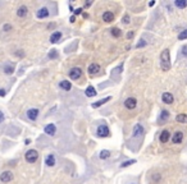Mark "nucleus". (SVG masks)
Instances as JSON below:
<instances>
[{
    "label": "nucleus",
    "instance_id": "obj_1",
    "mask_svg": "<svg viewBox=\"0 0 187 184\" xmlns=\"http://www.w3.org/2000/svg\"><path fill=\"white\" fill-rule=\"evenodd\" d=\"M160 67L164 72L171 69V53L168 49L163 50L160 54Z\"/></svg>",
    "mask_w": 187,
    "mask_h": 184
},
{
    "label": "nucleus",
    "instance_id": "obj_2",
    "mask_svg": "<svg viewBox=\"0 0 187 184\" xmlns=\"http://www.w3.org/2000/svg\"><path fill=\"white\" fill-rule=\"evenodd\" d=\"M24 159H26V161L29 162V164H33V162H36L37 159H39V153H37L36 150H28V151L24 153Z\"/></svg>",
    "mask_w": 187,
    "mask_h": 184
},
{
    "label": "nucleus",
    "instance_id": "obj_3",
    "mask_svg": "<svg viewBox=\"0 0 187 184\" xmlns=\"http://www.w3.org/2000/svg\"><path fill=\"white\" fill-rule=\"evenodd\" d=\"M69 78L71 79H73V81H76V79H78L81 76H82V69H81L80 67H74V68H72V69L69 70Z\"/></svg>",
    "mask_w": 187,
    "mask_h": 184
},
{
    "label": "nucleus",
    "instance_id": "obj_4",
    "mask_svg": "<svg viewBox=\"0 0 187 184\" xmlns=\"http://www.w3.org/2000/svg\"><path fill=\"white\" fill-rule=\"evenodd\" d=\"M96 134L101 137V138H104V137H109L110 136V130L107 125H99L96 129Z\"/></svg>",
    "mask_w": 187,
    "mask_h": 184
},
{
    "label": "nucleus",
    "instance_id": "obj_5",
    "mask_svg": "<svg viewBox=\"0 0 187 184\" xmlns=\"http://www.w3.org/2000/svg\"><path fill=\"white\" fill-rule=\"evenodd\" d=\"M144 134H145V128H144L141 124H136V125L133 127L132 136L135 137V138H140V137H142Z\"/></svg>",
    "mask_w": 187,
    "mask_h": 184
},
{
    "label": "nucleus",
    "instance_id": "obj_6",
    "mask_svg": "<svg viewBox=\"0 0 187 184\" xmlns=\"http://www.w3.org/2000/svg\"><path fill=\"white\" fill-rule=\"evenodd\" d=\"M124 106L128 110H133L136 109V106H137V100H136L135 97H128L124 100Z\"/></svg>",
    "mask_w": 187,
    "mask_h": 184
},
{
    "label": "nucleus",
    "instance_id": "obj_7",
    "mask_svg": "<svg viewBox=\"0 0 187 184\" xmlns=\"http://www.w3.org/2000/svg\"><path fill=\"white\" fill-rule=\"evenodd\" d=\"M49 14H50V13H49V9H48V8H46V7H42V8H40V9L36 12V17H37V18H39V19L48 18V17H49Z\"/></svg>",
    "mask_w": 187,
    "mask_h": 184
},
{
    "label": "nucleus",
    "instance_id": "obj_8",
    "mask_svg": "<svg viewBox=\"0 0 187 184\" xmlns=\"http://www.w3.org/2000/svg\"><path fill=\"white\" fill-rule=\"evenodd\" d=\"M182 141H183V132L177 130L176 133H173V136H172V142L173 143L180 144V143H182Z\"/></svg>",
    "mask_w": 187,
    "mask_h": 184
},
{
    "label": "nucleus",
    "instance_id": "obj_9",
    "mask_svg": "<svg viewBox=\"0 0 187 184\" xmlns=\"http://www.w3.org/2000/svg\"><path fill=\"white\" fill-rule=\"evenodd\" d=\"M39 114H40L39 109H28L27 110V118L29 119V120H32V122L36 120L37 117H39Z\"/></svg>",
    "mask_w": 187,
    "mask_h": 184
},
{
    "label": "nucleus",
    "instance_id": "obj_10",
    "mask_svg": "<svg viewBox=\"0 0 187 184\" xmlns=\"http://www.w3.org/2000/svg\"><path fill=\"white\" fill-rule=\"evenodd\" d=\"M12 179H13V174H12V172H3L1 174H0V180H1L3 183H9V182H12Z\"/></svg>",
    "mask_w": 187,
    "mask_h": 184
},
{
    "label": "nucleus",
    "instance_id": "obj_11",
    "mask_svg": "<svg viewBox=\"0 0 187 184\" xmlns=\"http://www.w3.org/2000/svg\"><path fill=\"white\" fill-rule=\"evenodd\" d=\"M87 72H88V74H90V76H94V74L99 73V72H100V65L97 63H92V64L88 65Z\"/></svg>",
    "mask_w": 187,
    "mask_h": 184
},
{
    "label": "nucleus",
    "instance_id": "obj_12",
    "mask_svg": "<svg viewBox=\"0 0 187 184\" xmlns=\"http://www.w3.org/2000/svg\"><path fill=\"white\" fill-rule=\"evenodd\" d=\"M161 100H163L164 104H168V105H171L173 104V101H174V97L172 93H169V92H164L163 95H161Z\"/></svg>",
    "mask_w": 187,
    "mask_h": 184
},
{
    "label": "nucleus",
    "instance_id": "obj_13",
    "mask_svg": "<svg viewBox=\"0 0 187 184\" xmlns=\"http://www.w3.org/2000/svg\"><path fill=\"white\" fill-rule=\"evenodd\" d=\"M14 68L15 65L13 63H7V64H4V67H3V70H4V73L8 74V76H10V74H13V72H14Z\"/></svg>",
    "mask_w": 187,
    "mask_h": 184
},
{
    "label": "nucleus",
    "instance_id": "obj_14",
    "mask_svg": "<svg viewBox=\"0 0 187 184\" xmlns=\"http://www.w3.org/2000/svg\"><path fill=\"white\" fill-rule=\"evenodd\" d=\"M114 13L113 12H110V10H107V12H104L103 13V21L104 22H107V23H110V22H113L114 21Z\"/></svg>",
    "mask_w": 187,
    "mask_h": 184
},
{
    "label": "nucleus",
    "instance_id": "obj_15",
    "mask_svg": "<svg viewBox=\"0 0 187 184\" xmlns=\"http://www.w3.org/2000/svg\"><path fill=\"white\" fill-rule=\"evenodd\" d=\"M169 138H171V132L167 130V129L161 132L160 136H159V141H160L161 143H167L168 141H169Z\"/></svg>",
    "mask_w": 187,
    "mask_h": 184
},
{
    "label": "nucleus",
    "instance_id": "obj_16",
    "mask_svg": "<svg viewBox=\"0 0 187 184\" xmlns=\"http://www.w3.org/2000/svg\"><path fill=\"white\" fill-rule=\"evenodd\" d=\"M27 14H28V8L26 5L18 7V9H17V15H18L19 18H24Z\"/></svg>",
    "mask_w": 187,
    "mask_h": 184
},
{
    "label": "nucleus",
    "instance_id": "obj_17",
    "mask_svg": "<svg viewBox=\"0 0 187 184\" xmlns=\"http://www.w3.org/2000/svg\"><path fill=\"white\" fill-rule=\"evenodd\" d=\"M44 132L48 136H54L55 132H57V127L54 125V124H48V125H45L44 128Z\"/></svg>",
    "mask_w": 187,
    "mask_h": 184
},
{
    "label": "nucleus",
    "instance_id": "obj_18",
    "mask_svg": "<svg viewBox=\"0 0 187 184\" xmlns=\"http://www.w3.org/2000/svg\"><path fill=\"white\" fill-rule=\"evenodd\" d=\"M60 38H62V32L55 31L52 33V36H50V42H52V44H57L58 41H60Z\"/></svg>",
    "mask_w": 187,
    "mask_h": 184
},
{
    "label": "nucleus",
    "instance_id": "obj_19",
    "mask_svg": "<svg viewBox=\"0 0 187 184\" xmlns=\"http://www.w3.org/2000/svg\"><path fill=\"white\" fill-rule=\"evenodd\" d=\"M112 100V97L110 96H107V97H104V98H101V100H99V101H96V102H94V104L91 105L94 109H96V108H100V106H103L105 102H108V101H110Z\"/></svg>",
    "mask_w": 187,
    "mask_h": 184
},
{
    "label": "nucleus",
    "instance_id": "obj_20",
    "mask_svg": "<svg viewBox=\"0 0 187 184\" xmlns=\"http://www.w3.org/2000/svg\"><path fill=\"white\" fill-rule=\"evenodd\" d=\"M169 115H171V114H169L168 110H163V111L160 113V117H159V123L163 124L164 122H167L168 119H169Z\"/></svg>",
    "mask_w": 187,
    "mask_h": 184
},
{
    "label": "nucleus",
    "instance_id": "obj_21",
    "mask_svg": "<svg viewBox=\"0 0 187 184\" xmlns=\"http://www.w3.org/2000/svg\"><path fill=\"white\" fill-rule=\"evenodd\" d=\"M45 164H46V166H49V168H52V166L55 165V156L53 155V153H52V155H48V156H46Z\"/></svg>",
    "mask_w": 187,
    "mask_h": 184
},
{
    "label": "nucleus",
    "instance_id": "obj_22",
    "mask_svg": "<svg viewBox=\"0 0 187 184\" xmlns=\"http://www.w3.org/2000/svg\"><path fill=\"white\" fill-rule=\"evenodd\" d=\"M96 89L94 88V86H88L86 88V91H85V95H86L87 97H94V96H96Z\"/></svg>",
    "mask_w": 187,
    "mask_h": 184
},
{
    "label": "nucleus",
    "instance_id": "obj_23",
    "mask_svg": "<svg viewBox=\"0 0 187 184\" xmlns=\"http://www.w3.org/2000/svg\"><path fill=\"white\" fill-rule=\"evenodd\" d=\"M59 86H60V88L64 89V91H71L72 83H71V82H68V81H62V82L59 83Z\"/></svg>",
    "mask_w": 187,
    "mask_h": 184
},
{
    "label": "nucleus",
    "instance_id": "obj_24",
    "mask_svg": "<svg viewBox=\"0 0 187 184\" xmlns=\"http://www.w3.org/2000/svg\"><path fill=\"white\" fill-rule=\"evenodd\" d=\"M176 120L181 124H186L187 123V114H180L176 117Z\"/></svg>",
    "mask_w": 187,
    "mask_h": 184
},
{
    "label": "nucleus",
    "instance_id": "obj_25",
    "mask_svg": "<svg viewBox=\"0 0 187 184\" xmlns=\"http://www.w3.org/2000/svg\"><path fill=\"white\" fill-rule=\"evenodd\" d=\"M174 5L177 8H180V9H185L187 7V1L186 0H176V1H174Z\"/></svg>",
    "mask_w": 187,
    "mask_h": 184
},
{
    "label": "nucleus",
    "instance_id": "obj_26",
    "mask_svg": "<svg viewBox=\"0 0 187 184\" xmlns=\"http://www.w3.org/2000/svg\"><path fill=\"white\" fill-rule=\"evenodd\" d=\"M110 33H112V36L116 37V38H118V37L122 36V31H121V29L118 28V27H114V28L110 29Z\"/></svg>",
    "mask_w": 187,
    "mask_h": 184
},
{
    "label": "nucleus",
    "instance_id": "obj_27",
    "mask_svg": "<svg viewBox=\"0 0 187 184\" xmlns=\"http://www.w3.org/2000/svg\"><path fill=\"white\" fill-rule=\"evenodd\" d=\"M132 164H136V160L132 159V160H127V161H123L121 164V168H127V166H131Z\"/></svg>",
    "mask_w": 187,
    "mask_h": 184
},
{
    "label": "nucleus",
    "instance_id": "obj_28",
    "mask_svg": "<svg viewBox=\"0 0 187 184\" xmlns=\"http://www.w3.org/2000/svg\"><path fill=\"white\" fill-rule=\"evenodd\" d=\"M109 156H110V152L108 151V150H103V151L100 152V159H101V160H105V159H108Z\"/></svg>",
    "mask_w": 187,
    "mask_h": 184
},
{
    "label": "nucleus",
    "instance_id": "obj_29",
    "mask_svg": "<svg viewBox=\"0 0 187 184\" xmlns=\"http://www.w3.org/2000/svg\"><path fill=\"white\" fill-rule=\"evenodd\" d=\"M48 56H49V59H57V58H58V50H55V49L50 50Z\"/></svg>",
    "mask_w": 187,
    "mask_h": 184
},
{
    "label": "nucleus",
    "instance_id": "obj_30",
    "mask_svg": "<svg viewBox=\"0 0 187 184\" xmlns=\"http://www.w3.org/2000/svg\"><path fill=\"white\" fill-rule=\"evenodd\" d=\"M146 46V41L144 40V38H141V40H138V42L136 44V49H140V48H145Z\"/></svg>",
    "mask_w": 187,
    "mask_h": 184
},
{
    "label": "nucleus",
    "instance_id": "obj_31",
    "mask_svg": "<svg viewBox=\"0 0 187 184\" xmlns=\"http://www.w3.org/2000/svg\"><path fill=\"white\" fill-rule=\"evenodd\" d=\"M187 38V29H185V31H181L180 35H178V40H186Z\"/></svg>",
    "mask_w": 187,
    "mask_h": 184
},
{
    "label": "nucleus",
    "instance_id": "obj_32",
    "mask_svg": "<svg viewBox=\"0 0 187 184\" xmlns=\"http://www.w3.org/2000/svg\"><path fill=\"white\" fill-rule=\"evenodd\" d=\"M122 23L123 24H128L130 23V15L128 14H124L122 17Z\"/></svg>",
    "mask_w": 187,
    "mask_h": 184
},
{
    "label": "nucleus",
    "instance_id": "obj_33",
    "mask_svg": "<svg viewBox=\"0 0 187 184\" xmlns=\"http://www.w3.org/2000/svg\"><path fill=\"white\" fill-rule=\"evenodd\" d=\"M12 28H13V27H12V24H4L3 26V31L4 32H10Z\"/></svg>",
    "mask_w": 187,
    "mask_h": 184
},
{
    "label": "nucleus",
    "instance_id": "obj_34",
    "mask_svg": "<svg viewBox=\"0 0 187 184\" xmlns=\"http://www.w3.org/2000/svg\"><path fill=\"white\" fill-rule=\"evenodd\" d=\"M152 182H155V183H159L160 182V179H161V177H160V174H156V175H152Z\"/></svg>",
    "mask_w": 187,
    "mask_h": 184
},
{
    "label": "nucleus",
    "instance_id": "obj_35",
    "mask_svg": "<svg viewBox=\"0 0 187 184\" xmlns=\"http://www.w3.org/2000/svg\"><path fill=\"white\" fill-rule=\"evenodd\" d=\"M14 55H15V56H18V58H23L24 56V53H23L22 50H17L15 53H14Z\"/></svg>",
    "mask_w": 187,
    "mask_h": 184
},
{
    "label": "nucleus",
    "instance_id": "obj_36",
    "mask_svg": "<svg viewBox=\"0 0 187 184\" xmlns=\"http://www.w3.org/2000/svg\"><path fill=\"white\" fill-rule=\"evenodd\" d=\"M82 8H77V9L74 10V15H78V14H81V13H82Z\"/></svg>",
    "mask_w": 187,
    "mask_h": 184
},
{
    "label": "nucleus",
    "instance_id": "obj_37",
    "mask_svg": "<svg viewBox=\"0 0 187 184\" xmlns=\"http://www.w3.org/2000/svg\"><path fill=\"white\" fill-rule=\"evenodd\" d=\"M182 54H183L187 58V45H186V46H183V48H182Z\"/></svg>",
    "mask_w": 187,
    "mask_h": 184
},
{
    "label": "nucleus",
    "instance_id": "obj_38",
    "mask_svg": "<svg viewBox=\"0 0 187 184\" xmlns=\"http://www.w3.org/2000/svg\"><path fill=\"white\" fill-rule=\"evenodd\" d=\"M133 35H135V32H133V31H130L128 33H127V38H132Z\"/></svg>",
    "mask_w": 187,
    "mask_h": 184
},
{
    "label": "nucleus",
    "instance_id": "obj_39",
    "mask_svg": "<svg viewBox=\"0 0 187 184\" xmlns=\"http://www.w3.org/2000/svg\"><path fill=\"white\" fill-rule=\"evenodd\" d=\"M5 96V89H0V97Z\"/></svg>",
    "mask_w": 187,
    "mask_h": 184
},
{
    "label": "nucleus",
    "instance_id": "obj_40",
    "mask_svg": "<svg viewBox=\"0 0 187 184\" xmlns=\"http://www.w3.org/2000/svg\"><path fill=\"white\" fill-rule=\"evenodd\" d=\"M91 4H92V0H90V1H86V3H85V7L87 8V7H90Z\"/></svg>",
    "mask_w": 187,
    "mask_h": 184
},
{
    "label": "nucleus",
    "instance_id": "obj_41",
    "mask_svg": "<svg viewBox=\"0 0 187 184\" xmlns=\"http://www.w3.org/2000/svg\"><path fill=\"white\" fill-rule=\"evenodd\" d=\"M74 21H76V15H72L71 18H69V22H71V23H73Z\"/></svg>",
    "mask_w": 187,
    "mask_h": 184
},
{
    "label": "nucleus",
    "instance_id": "obj_42",
    "mask_svg": "<svg viewBox=\"0 0 187 184\" xmlns=\"http://www.w3.org/2000/svg\"><path fill=\"white\" fill-rule=\"evenodd\" d=\"M4 120V114L1 113V111H0V123H1Z\"/></svg>",
    "mask_w": 187,
    "mask_h": 184
},
{
    "label": "nucleus",
    "instance_id": "obj_43",
    "mask_svg": "<svg viewBox=\"0 0 187 184\" xmlns=\"http://www.w3.org/2000/svg\"><path fill=\"white\" fill-rule=\"evenodd\" d=\"M155 5V1H154V0H152V1H150V3H149V7H154Z\"/></svg>",
    "mask_w": 187,
    "mask_h": 184
}]
</instances>
